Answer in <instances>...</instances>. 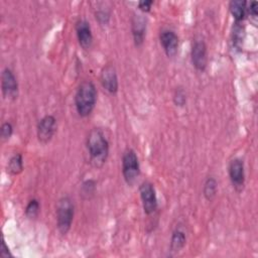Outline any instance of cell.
<instances>
[{"label":"cell","instance_id":"cell-1","mask_svg":"<svg viewBox=\"0 0 258 258\" xmlns=\"http://www.w3.org/2000/svg\"><path fill=\"white\" fill-rule=\"evenodd\" d=\"M86 145L90 156V163L96 168H101L107 161L110 149L105 133L99 128L92 129L87 137Z\"/></svg>","mask_w":258,"mask_h":258},{"label":"cell","instance_id":"cell-2","mask_svg":"<svg viewBox=\"0 0 258 258\" xmlns=\"http://www.w3.org/2000/svg\"><path fill=\"white\" fill-rule=\"evenodd\" d=\"M97 95L93 82L84 81L80 84L75 96V106L79 116L88 117L93 112L97 103Z\"/></svg>","mask_w":258,"mask_h":258},{"label":"cell","instance_id":"cell-3","mask_svg":"<svg viewBox=\"0 0 258 258\" xmlns=\"http://www.w3.org/2000/svg\"><path fill=\"white\" fill-rule=\"evenodd\" d=\"M75 216V205L70 197H62L56 205V227L61 235L68 234Z\"/></svg>","mask_w":258,"mask_h":258},{"label":"cell","instance_id":"cell-4","mask_svg":"<svg viewBox=\"0 0 258 258\" xmlns=\"http://www.w3.org/2000/svg\"><path fill=\"white\" fill-rule=\"evenodd\" d=\"M122 174L128 185H132L140 175V164L136 152L128 148L122 155Z\"/></svg>","mask_w":258,"mask_h":258},{"label":"cell","instance_id":"cell-5","mask_svg":"<svg viewBox=\"0 0 258 258\" xmlns=\"http://www.w3.org/2000/svg\"><path fill=\"white\" fill-rule=\"evenodd\" d=\"M139 194L144 214L153 215L158 209V202L154 185L150 181H144L139 186Z\"/></svg>","mask_w":258,"mask_h":258},{"label":"cell","instance_id":"cell-6","mask_svg":"<svg viewBox=\"0 0 258 258\" xmlns=\"http://www.w3.org/2000/svg\"><path fill=\"white\" fill-rule=\"evenodd\" d=\"M191 63L199 72H204L208 64V48L202 38H196L190 49Z\"/></svg>","mask_w":258,"mask_h":258},{"label":"cell","instance_id":"cell-7","mask_svg":"<svg viewBox=\"0 0 258 258\" xmlns=\"http://www.w3.org/2000/svg\"><path fill=\"white\" fill-rule=\"evenodd\" d=\"M56 119L52 115H45L37 123L36 133L37 139L40 143H48L56 132Z\"/></svg>","mask_w":258,"mask_h":258},{"label":"cell","instance_id":"cell-8","mask_svg":"<svg viewBox=\"0 0 258 258\" xmlns=\"http://www.w3.org/2000/svg\"><path fill=\"white\" fill-rule=\"evenodd\" d=\"M1 90L5 99L16 100L18 97L19 87H18L17 79L13 74V72L8 68H5L2 71Z\"/></svg>","mask_w":258,"mask_h":258},{"label":"cell","instance_id":"cell-9","mask_svg":"<svg viewBox=\"0 0 258 258\" xmlns=\"http://www.w3.org/2000/svg\"><path fill=\"white\" fill-rule=\"evenodd\" d=\"M229 177L233 187L237 191H241L245 184V166L241 158H234L230 161L228 166Z\"/></svg>","mask_w":258,"mask_h":258},{"label":"cell","instance_id":"cell-10","mask_svg":"<svg viewBox=\"0 0 258 258\" xmlns=\"http://www.w3.org/2000/svg\"><path fill=\"white\" fill-rule=\"evenodd\" d=\"M160 44L168 57H174L178 50L179 38L177 34L170 29H163L159 33Z\"/></svg>","mask_w":258,"mask_h":258},{"label":"cell","instance_id":"cell-11","mask_svg":"<svg viewBox=\"0 0 258 258\" xmlns=\"http://www.w3.org/2000/svg\"><path fill=\"white\" fill-rule=\"evenodd\" d=\"M100 82L102 84V87L109 93V94H116L118 92L119 88V82H118V76L115 68L112 64L105 66L100 75Z\"/></svg>","mask_w":258,"mask_h":258},{"label":"cell","instance_id":"cell-12","mask_svg":"<svg viewBox=\"0 0 258 258\" xmlns=\"http://www.w3.org/2000/svg\"><path fill=\"white\" fill-rule=\"evenodd\" d=\"M76 33L80 45L84 49H90L93 45V33L90 23L86 19H79L76 23Z\"/></svg>","mask_w":258,"mask_h":258},{"label":"cell","instance_id":"cell-13","mask_svg":"<svg viewBox=\"0 0 258 258\" xmlns=\"http://www.w3.org/2000/svg\"><path fill=\"white\" fill-rule=\"evenodd\" d=\"M133 40L136 46H140L145 38L146 19L142 15H134L131 22Z\"/></svg>","mask_w":258,"mask_h":258},{"label":"cell","instance_id":"cell-14","mask_svg":"<svg viewBox=\"0 0 258 258\" xmlns=\"http://www.w3.org/2000/svg\"><path fill=\"white\" fill-rule=\"evenodd\" d=\"M185 243H186V234L183 228L179 225L173 230L171 234L170 246H169L170 251L173 253H178L184 247Z\"/></svg>","mask_w":258,"mask_h":258},{"label":"cell","instance_id":"cell-15","mask_svg":"<svg viewBox=\"0 0 258 258\" xmlns=\"http://www.w3.org/2000/svg\"><path fill=\"white\" fill-rule=\"evenodd\" d=\"M229 10L235 19V22H243L247 12V2L242 0H233L229 3Z\"/></svg>","mask_w":258,"mask_h":258},{"label":"cell","instance_id":"cell-16","mask_svg":"<svg viewBox=\"0 0 258 258\" xmlns=\"http://www.w3.org/2000/svg\"><path fill=\"white\" fill-rule=\"evenodd\" d=\"M245 38V26L243 22H235L232 30V43L235 49L241 50Z\"/></svg>","mask_w":258,"mask_h":258},{"label":"cell","instance_id":"cell-17","mask_svg":"<svg viewBox=\"0 0 258 258\" xmlns=\"http://www.w3.org/2000/svg\"><path fill=\"white\" fill-rule=\"evenodd\" d=\"M218 192V182L215 177H208L203 186V195L207 201H213Z\"/></svg>","mask_w":258,"mask_h":258},{"label":"cell","instance_id":"cell-18","mask_svg":"<svg viewBox=\"0 0 258 258\" xmlns=\"http://www.w3.org/2000/svg\"><path fill=\"white\" fill-rule=\"evenodd\" d=\"M7 170L13 175H17L23 170V156L21 153H16L9 159L7 163Z\"/></svg>","mask_w":258,"mask_h":258},{"label":"cell","instance_id":"cell-19","mask_svg":"<svg viewBox=\"0 0 258 258\" xmlns=\"http://www.w3.org/2000/svg\"><path fill=\"white\" fill-rule=\"evenodd\" d=\"M40 212V204L38 202V200L36 199H32L30 200L26 207H25V216L28 218V219H35L37 218L38 214Z\"/></svg>","mask_w":258,"mask_h":258},{"label":"cell","instance_id":"cell-20","mask_svg":"<svg viewBox=\"0 0 258 258\" xmlns=\"http://www.w3.org/2000/svg\"><path fill=\"white\" fill-rule=\"evenodd\" d=\"M96 189V181L94 179H89L83 182L82 184V190H81V195L86 198L89 199L91 196L94 195Z\"/></svg>","mask_w":258,"mask_h":258},{"label":"cell","instance_id":"cell-21","mask_svg":"<svg viewBox=\"0 0 258 258\" xmlns=\"http://www.w3.org/2000/svg\"><path fill=\"white\" fill-rule=\"evenodd\" d=\"M13 134V126L10 122H4L0 128V135L3 140H9Z\"/></svg>","mask_w":258,"mask_h":258},{"label":"cell","instance_id":"cell-22","mask_svg":"<svg viewBox=\"0 0 258 258\" xmlns=\"http://www.w3.org/2000/svg\"><path fill=\"white\" fill-rule=\"evenodd\" d=\"M173 102L176 106H183L186 102V96L185 92L182 88H176L174 95H173Z\"/></svg>","mask_w":258,"mask_h":258},{"label":"cell","instance_id":"cell-23","mask_svg":"<svg viewBox=\"0 0 258 258\" xmlns=\"http://www.w3.org/2000/svg\"><path fill=\"white\" fill-rule=\"evenodd\" d=\"M0 256L2 258H10V257H13V254L11 253V251L9 250V247L7 246L6 242H5V239H4V236L2 235L1 237V248H0Z\"/></svg>","mask_w":258,"mask_h":258},{"label":"cell","instance_id":"cell-24","mask_svg":"<svg viewBox=\"0 0 258 258\" xmlns=\"http://www.w3.org/2000/svg\"><path fill=\"white\" fill-rule=\"evenodd\" d=\"M247 12L249 13V15L252 18H254V19L257 18L258 12H257V2L256 1H251L250 3L247 2Z\"/></svg>","mask_w":258,"mask_h":258},{"label":"cell","instance_id":"cell-25","mask_svg":"<svg viewBox=\"0 0 258 258\" xmlns=\"http://www.w3.org/2000/svg\"><path fill=\"white\" fill-rule=\"evenodd\" d=\"M152 4H153V1H151V0H143V1L138 2V7L143 12H149Z\"/></svg>","mask_w":258,"mask_h":258}]
</instances>
